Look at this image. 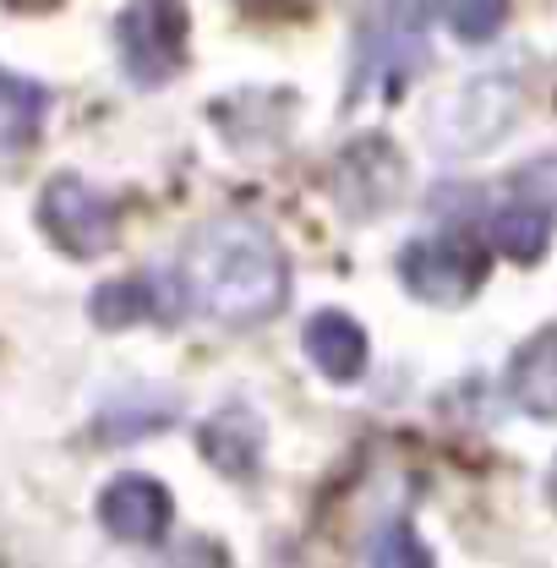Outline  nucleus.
<instances>
[{"label": "nucleus", "mask_w": 557, "mask_h": 568, "mask_svg": "<svg viewBox=\"0 0 557 568\" xmlns=\"http://www.w3.org/2000/svg\"><path fill=\"white\" fill-rule=\"evenodd\" d=\"M175 274L186 284V301L230 328H252L274 317L290 295V263L274 235L252 219H224L203 230Z\"/></svg>", "instance_id": "1"}, {"label": "nucleus", "mask_w": 557, "mask_h": 568, "mask_svg": "<svg viewBox=\"0 0 557 568\" xmlns=\"http://www.w3.org/2000/svg\"><path fill=\"white\" fill-rule=\"evenodd\" d=\"M399 280L426 306H465L487 280V252L470 235H416L399 252Z\"/></svg>", "instance_id": "2"}, {"label": "nucleus", "mask_w": 557, "mask_h": 568, "mask_svg": "<svg viewBox=\"0 0 557 568\" xmlns=\"http://www.w3.org/2000/svg\"><path fill=\"white\" fill-rule=\"evenodd\" d=\"M121 61L138 88H164L186 61V0H132L115 22Z\"/></svg>", "instance_id": "3"}, {"label": "nucleus", "mask_w": 557, "mask_h": 568, "mask_svg": "<svg viewBox=\"0 0 557 568\" xmlns=\"http://www.w3.org/2000/svg\"><path fill=\"white\" fill-rule=\"evenodd\" d=\"M426 44H421V0H372L366 39H361V77L350 82V99H361L372 82L383 93H399L405 77L421 71Z\"/></svg>", "instance_id": "4"}, {"label": "nucleus", "mask_w": 557, "mask_h": 568, "mask_svg": "<svg viewBox=\"0 0 557 568\" xmlns=\"http://www.w3.org/2000/svg\"><path fill=\"white\" fill-rule=\"evenodd\" d=\"M39 224L67 257H104L115 246V203L93 192L82 175H55L39 192Z\"/></svg>", "instance_id": "5"}, {"label": "nucleus", "mask_w": 557, "mask_h": 568, "mask_svg": "<svg viewBox=\"0 0 557 568\" xmlns=\"http://www.w3.org/2000/svg\"><path fill=\"white\" fill-rule=\"evenodd\" d=\"M334 192H340V209L355 219H372L388 203H399L405 192V159L399 148H388L383 138H361L350 142L334 164Z\"/></svg>", "instance_id": "6"}, {"label": "nucleus", "mask_w": 557, "mask_h": 568, "mask_svg": "<svg viewBox=\"0 0 557 568\" xmlns=\"http://www.w3.org/2000/svg\"><path fill=\"white\" fill-rule=\"evenodd\" d=\"M99 525L115 536V541H132V547H159L164 530H170V493L153 481V476H115L104 493H99Z\"/></svg>", "instance_id": "7"}, {"label": "nucleus", "mask_w": 557, "mask_h": 568, "mask_svg": "<svg viewBox=\"0 0 557 568\" xmlns=\"http://www.w3.org/2000/svg\"><path fill=\"white\" fill-rule=\"evenodd\" d=\"M514 104H519L514 82H503V77L470 82V88H465V99H454V104H448V115H443V126H432V132L448 142V148H459V153L487 148L492 138H503V132H508Z\"/></svg>", "instance_id": "8"}, {"label": "nucleus", "mask_w": 557, "mask_h": 568, "mask_svg": "<svg viewBox=\"0 0 557 568\" xmlns=\"http://www.w3.org/2000/svg\"><path fill=\"white\" fill-rule=\"evenodd\" d=\"M301 345L312 355V366L328 377V383H355L366 372V334L361 323L345 312H317L301 334Z\"/></svg>", "instance_id": "9"}, {"label": "nucleus", "mask_w": 557, "mask_h": 568, "mask_svg": "<svg viewBox=\"0 0 557 568\" xmlns=\"http://www.w3.org/2000/svg\"><path fill=\"white\" fill-rule=\"evenodd\" d=\"M50 93L17 71H0V159H22L44 132Z\"/></svg>", "instance_id": "10"}, {"label": "nucleus", "mask_w": 557, "mask_h": 568, "mask_svg": "<svg viewBox=\"0 0 557 568\" xmlns=\"http://www.w3.org/2000/svg\"><path fill=\"white\" fill-rule=\"evenodd\" d=\"M508 394H514V399H519L536 422H553V416H557V328L536 334L525 351L514 355Z\"/></svg>", "instance_id": "11"}, {"label": "nucleus", "mask_w": 557, "mask_h": 568, "mask_svg": "<svg viewBox=\"0 0 557 568\" xmlns=\"http://www.w3.org/2000/svg\"><path fill=\"white\" fill-rule=\"evenodd\" d=\"M203 454H209L224 476H252V470H257V454H263V426H257V416L241 410V405L219 410V416L203 426Z\"/></svg>", "instance_id": "12"}, {"label": "nucleus", "mask_w": 557, "mask_h": 568, "mask_svg": "<svg viewBox=\"0 0 557 568\" xmlns=\"http://www.w3.org/2000/svg\"><path fill=\"white\" fill-rule=\"evenodd\" d=\"M547 235H553V219L536 209V203H519V197L492 219V241H497V252L514 257V263H541Z\"/></svg>", "instance_id": "13"}, {"label": "nucleus", "mask_w": 557, "mask_h": 568, "mask_svg": "<svg viewBox=\"0 0 557 568\" xmlns=\"http://www.w3.org/2000/svg\"><path fill=\"white\" fill-rule=\"evenodd\" d=\"M153 312V284L148 280H110L93 290V323L99 328H132V323H142Z\"/></svg>", "instance_id": "14"}, {"label": "nucleus", "mask_w": 557, "mask_h": 568, "mask_svg": "<svg viewBox=\"0 0 557 568\" xmlns=\"http://www.w3.org/2000/svg\"><path fill=\"white\" fill-rule=\"evenodd\" d=\"M437 11H443V22H448L454 39L487 44L492 33L503 28V17H508V0H437Z\"/></svg>", "instance_id": "15"}, {"label": "nucleus", "mask_w": 557, "mask_h": 568, "mask_svg": "<svg viewBox=\"0 0 557 568\" xmlns=\"http://www.w3.org/2000/svg\"><path fill=\"white\" fill-rule=\"evenodd\" d=\"M508 186H514V197H519V203H536L547 219H557V153L519 164Z\"/></svg>", "instance_id": "16"}, {"label": "nucleus", "mask_w": 557, "mask_h": 568, "mask_svg": "<svg viewBox=\"0 0 557 568\" xmlns=\"http://www.w3.org/2000/svg\"><path fill=\"white\" fill-rule=\"evenodd\" d=\"M553 493H557V470H553Z\"/></svg>", "instance_id": "17"}]
</instances>
